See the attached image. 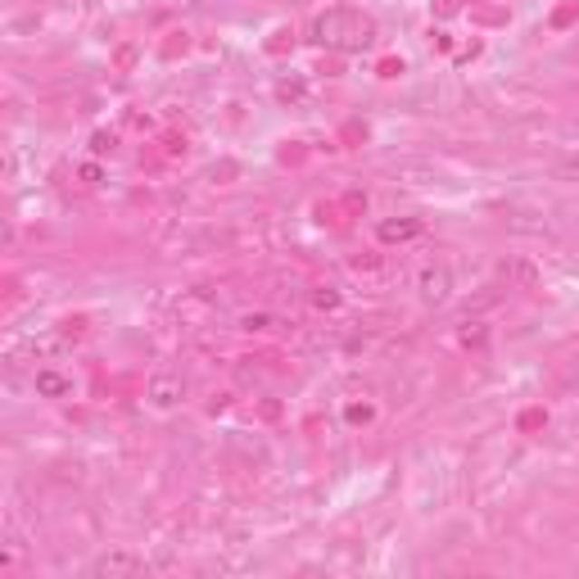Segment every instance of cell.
Here are the masks:
<instances>
[{"mask_svg":"<svg viewBox=\"0 0 579 579\" xmlns=\"http://www.w3.org/2000/svg\"><path fill=\"white\" fill-rule=\"evenodd\" d=\"M32 390H36L41 399H68V394H72V376H63V372H54V367H36Z\"/></svg>","mask_w":579,"mask_h":579,"instance_id":"6","label":"cell"},{"mask_svg":"<svg viewBox=\"0 0 579 579\" xmlns=\"http://www.w3.org/2000/svg\"><path fill=\"white\" fill-rule=\"evenodd\" d=\"M421 231H426L421 217H381V222H376V240H381V245H408V240H417Z\"/></svg>","mask_w":579,"mask_h":579,"instance_id":"5","label":"cell"},{"mask_svg":"<svg viewBox=\"0 0 579 579\" xmlns=\"http://www.w3.org/2000/svg\"><path fill=\"white\" fill-rule=\"evenodd\" d=\"M113 145H118V140H113V131H95V136H91V154H109Z\"/></svg>","mask_w":579,"mask_h":579,"instance_id":"9","label":"cell"},{"mask_svg":"<svg viewBox=\"0 0 579 579\" xmlns=\"http://www.w3.org/2000/svg\"><path fill=\"white\" fill-rule=\"evenodd\" d=\"M77 177H82V186H95L104 172H100V163H82V172H77Z\"/></svg>","mask_w":579,"mask_h":579,"instance_id":"10","label":"cell"},{"mask_svg":"<svg viewBox=\"0 0 579 579\" xmlns=\"http://www.w3.org/2000/svg\"><path fill=\"white\" fill-rule=\"evenodd\" d=\"M417 294H421V304H449V294H453V267L449 263H426L417 272Z\"/></svg>","mask_w":579,"mask_h":579,"instance_id":"2","label":"cell"},{"mask_svg":"<svg viewBox=\"0 0 579 579\" xmlns=\"http://www.w3.org/2000/svg\"><path fill=\"white\" fill-rule=\"evenodd\" d=\"M181 399H186V381H181V376H168V372L150 376V385H145V403H150L154 412H172Z\"/></svg>","mask_w":579,"mask_h":579,"instance_id":"4","label":"cell"},{"mask_svg":"<svg viewBox=\"0 0 579 579\" xmlns=\"http://www.w3.org/2000/svg\"><path fill=\"white\" fill-rule=\"evenodd\" d=\"M240 326H245V331H281L285 322L272 317V313H249V317H240Z\"/></svg>","mask_w":579,"mask_h":579,"instance_id":"7","label":"cell"},{"mask_svg":"<svg viewBox=\"0 0 579 579\" xmlns=\"http://www.w3.org/2000/svg\"><path fill=\"white\" fill-rule=\"evenodd\" d=\"M140 571H145V562H140L136 553H127V548L100 553V557L86 566V575H95V579H127V575H140Z\"/></svg>","mask_w":579,"mask_h":579,"instance_id":"3","label":"cell"},{"mask_svg":"<svg viewBox=\"0 0 579 579\" xmlns=\"http://www.w3.org/2000/svg\"><path fill=\"white\" fill-rule=\"evenodd\" d=\"M313 308H322V313H331V308H340V290H331V285H322V290H313Z\"/></svg>","mask_w":579,"mask_h":579,"instance_id":"8","label":"cell"},{"mask_svg":"<svg viewBox=\"0 0 579 579\" xmlns=\"http://www.w3.org/2000/svg\"><path fill=\"white\" fill-rule=\"evenodd\" d=\"M372 18L367 14H353V9H331L313 23V41L317 45H335V50H362L372 41Z\"/></svg>","mask_w":579,"mask_h":579,"instance_id":"1","label":"cell"}]
</instances>
